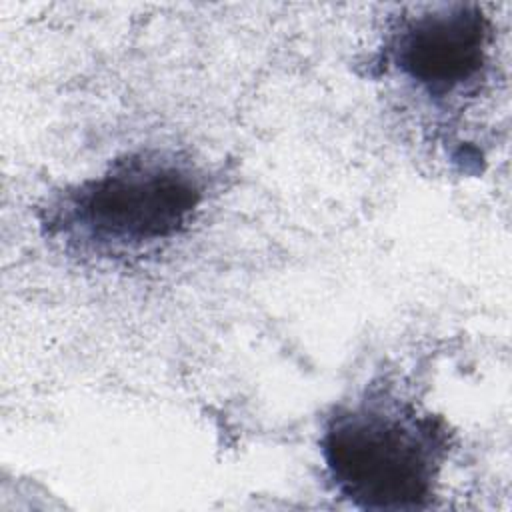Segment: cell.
I'll list each match as a JSON object with an SVG mask.
<instances>
[{"label": "cell", "instance_id": "2", "mask_svg": "<svg viewBox=\"0 0 512 512\" xmlns=\"http://www.w3.org/2000/svg\"><path fill=\"white\" fill-rule=\"evenodd\" d=\"M450 448L446 420L386 382L338 404L320 436L334 492L354 508L376 512L428 508Z\"/></svg>", "mask_w": 512, "mask_h": 512}, {"label": "cell", "instance_id": "3", "mask_svg": "<svg viewBox=\"0 0 512 512\" xmlns=\"http://www.w3.org/2000/svg\"><path fill=\"white\" fill-rule=\"evenodd\" d=\"M492 52L494 24L480 4L440 2L388 22L382 64L432 106L452 108L482 92Z\"/></svg>", "mask_w": 512, "mask_h": 512}, {"label": "cell", "instance_id": "1", "mask_svg": "<svg viewBox=\"0 0 512 512\" xmlns=\"http://www.w3.org/2000/svg\"><path fill=\"white\" fill-rule=\"evenodd\" d=\"M206 200L208 176L196 160L172 148H138L52 192L38 224L78 262L132 266L182 238Z\"/></svg>", "mask_w": 512, "mask_h": 512}]
</instances>
